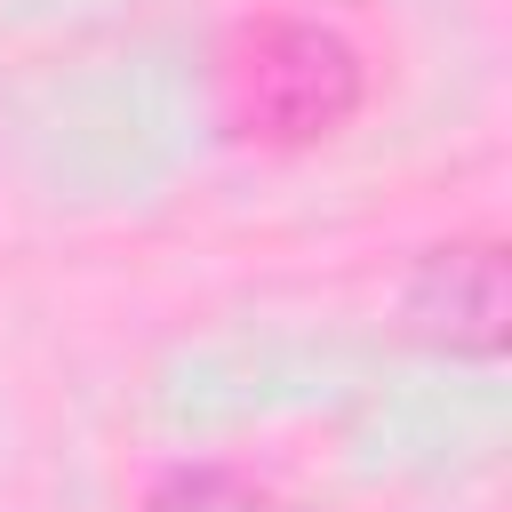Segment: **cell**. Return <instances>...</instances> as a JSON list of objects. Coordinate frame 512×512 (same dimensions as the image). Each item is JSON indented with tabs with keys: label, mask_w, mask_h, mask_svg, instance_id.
I'll return each mask as SVG.
<instances>
[{
	"label": "cell",
	"mask_w": 512,
	"mask_h": 512,
	"mask_svg": "<svg viewBox=\"0 0 512 512\" xmlns=\"http://www.w3.org/2000/svg\"><path fill=\"white\" fill-rule=\"evenodd\" d=\"M144 512H272L248 480H232V472H216V464H200V472H168L160 488H152V504Z\"/></svg>",
	"instance_id": "obj_3"
},
{
	"label": "cell",
	"mask_w": 512,
	"mask_h": 512,
	"mask_svg": "<svg viewBox=\"0 0 512 512\" xmlns=\"http://www.w3.org/2000/svg\"><path fill=\"white\" fill-rule=\"evenodd\" d=\"M400 328L448 360H496L504 352V248L496 240L424 248V264L400 288Z\"/></svg>",
	"instance_id": "obj_2"
},
{
	"label": "cell",
	"mask_w": 512,
	"mask_h": 512,
	"mask_svg": "<svg viewBox=\"0 0 512 512\" xmlns=\"http://www.w3.org/2000/svg\"><path fill=\"white\" fill-rule=\"evenodd\" d=\"M208 88H216V128L232 144L256 152H304L328 144L360 96H368V64L360 48L296 8H248L224 24L216 56H208Z\"/></svg>",
	"instance_id": "obj_1"
}]
</instances>
